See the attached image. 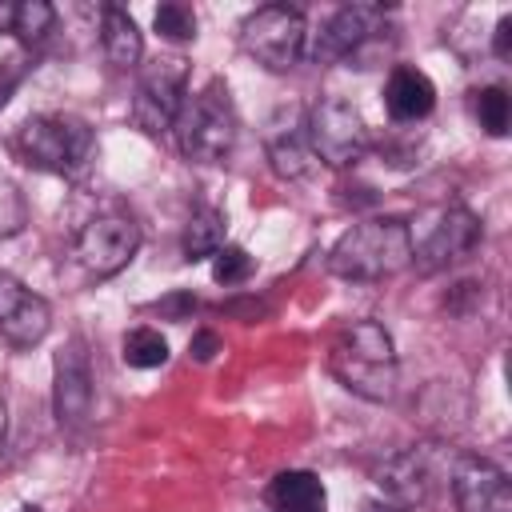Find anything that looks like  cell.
Returning <instances> with one entry per match:
<instances>
[{"instance_id": "1", "label": "cell", "mask_w": 512, "mask_h": 512, "mask_svg": "<svg viewBox=\"0 0 512 512\" xmlns=\"http://www.w3.org/2000/svg\"><path fill=\"white\" fill-rule=\"evenodd\" d=\"M412 264V228L400 216H372L356 220L340 232L328 252V268L340 280H388Z\"/></svg>"}, {"instance_id": "2", "label": "cell", "mask_w": 512, "mask_h": 512, "mask_svg": "<svg viewBox=\"0 0 512 512\" xmlns=\"http://www.w3.org/2000/svg\"><path fill=\"white\" fill-rule=\"evenodd\" d=\"M328 368L332 376L360 400H392L396 392V348H392V336L384 324L376 320H352L336 340H332V352H328Z\"/></svg>"}, {"instance_id": "3", "label": "cell", "mask_w": 512, "mask_h": 512, "mask_svg": "<svg viewBox=\"0 0 512 512\" xmlns=\"http://www.w3.org/2000/svg\"><path fill=\"white\" fill-rule=\"evenodd\" d=\"M12 152L20 164H28L36 172L80 176L96 156V136H92L88 120L68 116V112L28 116L12 136Z\"/></svg>"}, {"instance_id": "4", "label": "cell", "mask_w": 512, "mask_h": 512, "mask_svg": "<svg viewBox=\"0 0 512 512\" xmlns=\"http://www.w3.org/2000/svg\"><path fill=\"white\" fill-rule=\"evenodd\" d=\"M176 144L196 164H220L240 136V116L232 104V92L224 80H208L200 92L184 96L180 116L172 124Z\"/></svg>"}, {"instance_id": "5", "label": "cell", "mask_w": 512, "mask_h": 512, "mask_svg": "<svg viewBox=\"0 0 512 512\" xmlns=\"http://www.w3.org/2000/svg\"><path fill=\"white\" fill-rule=\"evenodd\" d=\"M240 48L264 64L268 72H288L308 52V28L304 16L288 4H264L244 16L240 24Z\"/></svg>"}, {"instance_id": "6", "label": "cell", "mask_w": 512, "mask_h": 512, "mask_svg": "<svg viewBox=\"0 0 512 512\" xmlns=\"http://www.w3.org/2000/svg\"><path fill=\"white\" fill-rule=\"evenodd\" d=\"M384 8L380 4H344L328 16V24L320 28L316 44L308 48L316 64H336L348 60L356 68H368V52L384 48Z\"/></svg>"}, {"instance_id": "7", "label": "cell", "mask_w": 512, "mask_h": 512, "mask_svg": "<svg viewBox=\"0 0 512 512\" xmlns=\"http://www.w3.org/2000/svg\"><path fill=\"white\" fill-rule=\"evenodd\" d=\"M140 248V224L128 212H100L72 236V260L88 280L116 276Z\"/></svg>"}, {"instance_id": "8", "label": "cell", "mask_w": 512, "mask_h": 512, "mask_svg": "<svg viewBox=\"0 0 512 512\" xmlns=\"http://www.w3.org/2000/svg\"><path fill=\"white\" fill-rule=\"evenodd\" d=\"M188 60L184 56H156L152 64H144L140 80H136V96H132V120L140 132L160 136L172 132L180 104L188 96Z\"/></svg>"}, {"instance_id": "9", "label": "cell", "mask_w": 512, "mask_h": 512, "mask_svg": "<svg viewBox=\"0 0 512 512\" xmlns=\"http://www.w3.org/2000/svg\"><path fill=\"white\" fill-rule=\"evenodd\" d=\"M308 144L328 168H348L368 152V124L348 100L328 96L308 108Z\"/></svg>"}, {"instance_id": "10", "label": "cell", "mask_w": 512, "mask_h": 512, "mask_svg": "<svg viewBox=\"0 0 512 512\" xmlns=\"http://www.w3.org/2000/svg\"><path fill=\"white\" fill-rule=\"evenodd\" d=\"M480 244V220L464 204L436 208L424 232L412 240V264L420 276H436L452 264H460L472 248Z\"/></svg>"}, {"instance_id": "11", "label": "cell", "mask_w": 512, "mask_h": 512, "mask_svg": "<svg viewBox=\"0 0 512 512\" xmlns=\"http://www.w3.org/2000/svg\"><path fill=\"white\" fill-rule=\"evenodd\" d=\"M96 384H92V360L80 336H72L52 364V408L64 428H80L92 416Z\"/></svg>"}, {"instance_id": "12", "label": "cell", "mask_w": 512, "mask_h": 512, "mask_svg": "<svg viewBox=\"0 0 512 512\" xmlns=\"http://www.w3.org/2000/svg\"><path fill=\"white\" fill-rule=\"evenodd\" d=\"M264 152L280 180H300L312 172L316 156L308 144V108L304 104H280L264 120Z\"/></svg>"}, {"instance_id": "13", "label": "cell", "mask_w": 512, "mask_h": 512, "mask_svg": "<svg viewBox=\"0 0 512 512\" xmlns=\"http://www.w3.org/2000/svg\"><path fill=\"white\" fill-rule=\"evenodd\" d=\"M52 328V308L44 296L24 288L16 276L0 272V344L36 348Z\"/></svg>"}, {"instance_id": "14", "label": "cell", "mask_w": 512, "mask_h": 512, "mask_svg": "<svg viewBox=\"0 0 512 512\" xmlns=\"http://www.w3.org/2000/svg\"><path fill=\"white\" fill-rule=\"evenodd\" d=\"M448 480H452V496H456L460 512H512V488L496 464L464 456V460H456Z\"/></svg>"}, {"instance_id": "15", "label": "cell", "mask_w": 512, "mask_h": 512, "mask_svg": "<svg viewBox=\"0 0 512 512\" xmlns=\"http://www.w3.org/2000/svg\"><path fill=\"white\" fill-rule=\"evenodd\" d=\"M436 476H440V468L432 464V452L428 448H408V452L392 456L380 468L376 484L384 488V500H392L400 508H416V504H424L432 496Z\"/></svg>"}, {"instance_id": "16", "label": "cell", "mask_w": 512, "mask_h": 512, "mask_svg": "<svg viewBox=\"0 0 512 512\" xmlns=\"http://www.w3.org/2000/svg\"><path fill=\"white\" fill-rule=\"evenodd\" d=\"M384 108L396 124L424 120L436 108V84L428 80V72H420L412 64H396L384 84Z\"/></svg>"}, {"instance_id": "17", "label": "cell", "mask_w": 512, "mask_h": 512, "mask_svg": "<svg viewBox=\"0 0 512 512\" xmlns=\"http://www.w3.org/2000/svg\"><path fill=\"white\" fill-rule=\"evenodd\" d=\"M268 504L276 512H324L328 508V492L324 480L308 468H288L268 484Z\"/></svg>"}, {"instance_id": "18", "label": "cell", "mask_w": 512, "mask_h": 512, "mask_svg": "<svg viewBox=\"0 0 512 512\" xmlns=\"http://www.w3.org/2000/svg\"><path fill=\"white\" fill-rule=\"evenodd\" d=\"M100 44H104L108 64H116V68H132L144 56V36H140L136 20L128 16V8H120V4L100 8Z\"/></svg>"}, {"instance_id": "19", "label": "cell", "mask_w": 512, "mask_h": 512, "mask_svg": "<svg viewBox=\"0 0 512 512\" xmlns=\"http://www.w3.org/2000/svg\"><path fill=\"white\" fill-rule=\"evenodd\" d=\"M224 212L220 208H212V204H200L192 216H188V224H184V256L188 260H208V256H216L220 248H224Z\"/></svg>"}, {"instance_id": "20", "label": "cell", "mask_w": 512, "mask_h": 512, "mask_svg": "<svg viewBox=\"0 0 512 512\" xmlns=\"http://www.w3.org/2000/svg\"><path fill=\"white\" fill-rule=\"evenodd\" d=\"M120 348H124L120 356H124L128 368H160L168 360V340L156 328H148V324L124 332V344Z\"/></svg>"}, {"instance_id": "21", "label": "cell", "mask_w": 512, "mask_h": 512, "mask_svg": "<svg viewBox=\"0 0 512 512\" xmlns=\"http://www.w3.org/2000/svg\"><path fill=\"white\" fill-rule=\"evenodd\" d=\"M56 24V8L44 0H24L12 4V32L20 36V44H40Z\"/></svg>"}, {"instance_id": "22", "label": "cell", "mask_w": 512, "mask_h": 512, "mask_svg": "<svg viewBox=\"0 0 512 512\" xmlns=\"http://www.w3.org/2000/svg\"><path fill=\"white\" fill-rule=\"evenodd\" d=\"M476 120L488 136H504L508 132V120H512V104H508V92L500 84H488L476 92Z\"/></svg>"}, {"instance_id": "23", "label": "cell", "mask_w": 512, "mask_h": 512, "mask_svg": "<svg viewBox=\"0 0 512 512\" xmlns=\"http://www.w3.org/2000/svg\"><path fill=\"white\" fill-rule=\"evenodd\" d=\"M152 24H156V32H160L164 40H172V44H184V40L196 36V12H192L188 4H180V0L160 4L156 16H152Z\"/></svg>"}, {"instance_id": "24", "label": "cell", "mask_w": 512, "mask_h": 512, "mask_svg": "<svg viewBox=\"0 0 512 512\" xmlns=\"http://www.w3.org/2000/svg\"><path fill=\"white\" fill-rule=\"evenodd\" d=\"M252 276V256L240 244H224L212 256V280L216 284H244Z\"/></svg>"}, {"instance_id": "25", "label": "cell", "mask_w": 512, "mask_h": 512, "mask_svg": "<svg viewBox=\"0 0 512 512\" xmlns=\"http://www.w3.org/2000/svg\"><path fill=\"white\" fill-rule=\"evenodd\" d=\"M28 224V200L12 180H0V240L16 236Z\"/></svg>"}, {"instance_id": "26", "label": "cell", "mask_w": 512, "mask_h": 512, "mask_svg": "<svg viewBox=\"0 0 512 512\" xmlns=\"http://www.w3.org/2000/svg\"><path fill=\"white\" fill-rule=\"evenodd\" d=\"M24 72H28V56L24 52H8L0 60V108L8 104V96L16 92V84L24 80Z\"/></svg>"}, {"instance_id": "27", "label": "cell", "mask_w": 512, "mask_h": 512, "mask_svg": "<svg viewBox=\"0 0 512 512\" xmlns=\"http://www.w3.org/2000/svg\"><path fill=\"white\" fill-rule=\"evenodd\" d=\"M192 308H196V296H192V292H168L164 300L152 304V312H160V316H168V320H188Z\"/></svg>"}, {"instance_id": "28", "label": "cell", "mask_w": 512, "mask_h": 512, "mask_svg": "<svg viewBox=\"0 0 512 512\" xmlns=\"http://www.w3.org/2000/svg\"><path fill=\"white\" fill-rule=\"evenodd\" d=\"M224 344H220V336L212 332V328H200V332H192V344H188V352H192V360H200V364H208L216 352H220Z\"/></svg>"}, {"instance_id": "29", "label": "cell", "mask_w": 512, "mask_h": 512, "mask_svg": "<svg viewBox=\"0 0 512 512\" xmlns=\"http://www.w3.org/2000/svg\"><path fill=\"white\" fill-rule=\"evenodd\" d=\"M492 52H496L500 60H508V52H512V16H500V20H496V32H492Z\"/></svg>"}, {"instance_id": "30", "label": "cell", "mask_w": 512, "mask_h": 512, "mask_svg": "<svg viewBox=\"0 0 512 512\" xmlns=\"http://www.w3.org/2000/svg\"><path fill=\"white\" fill-rule=\"evenodd\" d=\"M360 512H408V508H400L392 500H368V504H360Z\"/></svg>"}, {"instance_id": "31", "label": "cell", "mask_w": 512, "mask_h": 512, "mask_svg": "<svg viewBox=\"0 0 512 512\" xmlns=\"http://www.w3.org/2000/svg\"><path fill=\"white\" fill-rule=\"evenodd\" d=\"M4 428H8V416H4V400H0V448H4Z\"/></svg>"}, {"instance_id": "32", "label": "cell", "mask_w": 512, "mask_h": 512, "mask_svg": "<svg viewBox=\"0 0 512 512\" xmlns=\"http://www.w3.org/2000/svg\"><path fill=\"white\" fill-rule=\"evenodd\" d=\"M20 512H40V508H20Z\"/></svg>"}]
</instances>
